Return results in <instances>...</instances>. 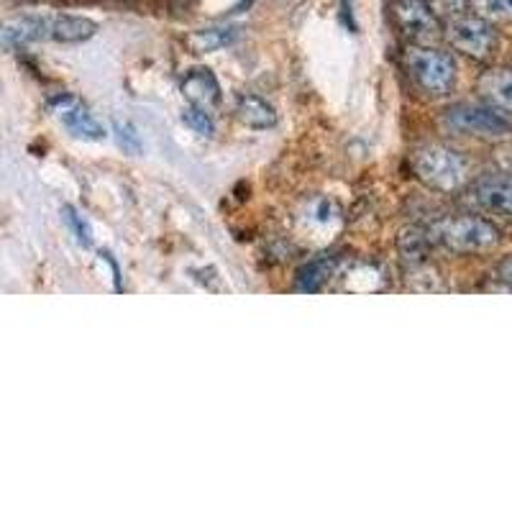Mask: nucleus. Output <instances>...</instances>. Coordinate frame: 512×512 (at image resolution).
Here are the masks:
<instances>
[{
  "mask_svg": "<svg viewBox=\"0 0 512 512\" xmlns=\"http://www.w3.org/2000/svg\"><path fill=\"white\" fill-rule=\"evenodd\" d=\"M415 177L433 190H456L466 180V164L456 152L441 144H425L410 157Z\"/></svg>",
  "mask_w": 512,
  "mask_h": 512,
  "instance_id": "1",
  "label": "nucleus"
},
{
  "mask_svg": "<svg viewBox=\"0 0 512 512\" xmlns=\"http://www.w3.org/2000/svg\"><path fill=\"white\" fill-rule=\"evenodd\" d=\"M433 239L438 244H443L451 251H461V254H469V251H487L492 246H497L500 241V233L492 223L482 221V218H448L433 226L431 231Z\"/></svg>",
  "mask_w": 512,
  "mask_h": 512,
  "instance_id": "2",
  "label": "nucleus"
},
{
  "mask_svg": "<svg viewBox=\"0 0 512 512\" xmlns=\"http://www.w3.org/2000/svg\"><path fill=\"white\" fill-rule=\"evenodd\" d=\"M405 67L410 77L418 82L425 93L443 95L454 88L456 64L448 54L428 47H410L405 52Z\"/></svg>",
  "mask_w": 512,
  "mask_h": 512,
  "instance_id": "3",
  "label": "nucleus"
},
{
  "mask_svg": "<svg viewBox=\"0 0 512 512\" xmlns=\"http://www.w3.org/2000/svg\"><path fill=\"white\" fill-rule=\"evenodd\" d=\"M446 36L459 52L474 59H484L495 47V31L482 16H459L456 13L448 21Z\"/></svg>",
  "mask_w": 512,
  "mask_h": 512,
  "instance_id": "4",
  "label": "nucleus"
},
{
  "mask_svg": "<svg viewBox=\"0 0 512 512\" xmlns=\"http://www.w3.org/2000/svg\"><path fill=\"white\" fill-rule=\"evenodd\" d=\"M448 123L456 128V131H464V134L474 136H505L510 134L512 123L502 116L500 111L489 108V105H474V103H461L454 105L448 111Z\"/></svg>",
  "mask_w": 512,
  "mask_h": 512,
  "instance_id": "5",
  "label": "nucleus"
},
{
  "mask_svg": "<svg viewBox=\"0 0 512 512\" xmlns=\"http://www.w3.org/2000/svg\"><path fill=\"white\" fill-rule=\"evenodd\" d=\"M395 18L400 31L418 44L441 39V21L425 0H397Z\"/></svg>",
  "mask_w": 512,
  "mask_h": 512,
  "instance_id": "6",
  "label": "nucleus"
},
{
  "mask_svg": "<svg viewBox=\"0 0 512 512\" xmlns=\"http://www.w3.org/2000/svg\"><path fill=\"white\" fill-rule=\"evenodd\" d=\"M52 26L54 16H39V13L0 18V52H11L34 41H52Z\"/></svg>",
  "mask_w": 512,
  "mask_h": 512,
  "instance_id": "7",
  "label": "nucleus"
},
{
  "mask_svg": "<svg viewBox=\"0 0 512 512\" xmlns=\"http://www.w3.org/2000/svg\"><path fill=\"white\" fill-rule=\"evenodd\" d=\"M52 113L75 139L82 141H103L105 128L98 118L90 113V108L82 100L72 98V95H59L52 100Z\"/></svg>",
  "mask_w": 512,
  "mask_h": 512,
  "instance_id": "8",
  "label": "nucleus"
},
{
  "mask_svg": "<svg viewBox=\"0 0 512 512\" xmlns=\"http://www.w3.org/2000/svg\"><path fill=\"white\" fill-rule=\"evenodd\" d=\"M182 95L190 100V105L195 108H203L210 111L221 103V85H218V77L208 70V67H192L180 82Z\"/></svg>",
  "mask_w": 512,
  "mask_h": 512,
  "instance_id": "9",
  "label": "nucleus"
},
{
  "mask_svg": "<svg viewBox=\"0 0 512 512\" xmlns=\"http://www.w3.org/2000/svg\"><path fill=\"white\" fill-rule=\"evenodd\" d=\"M479 93L500 111L512 113V72L492 70L479 80Z\"/></svg>",
  "mask_w": 512,
  "mask_h": 512,
  "instance_id": "10",
  "label": "nucleus"
},
{
  "mask_svg": "<svg viewBox=\"0 0 512 512\" xmlns=\"http://www.w3.org/2000/svg\"><path fill=\"white\" fill-rule=\"evenodd\" d=\"M236 118L249 128H272L277 126V113L267 100L259 95H241L236 103Z\"/></svg>",
  "mask_w": 512,
  "mask_h": 512,
  "instance_id": "11",
  "label": "nucleus"
},
{
  "mask_svg": "<svg viewBox=\"0 0 512 512\" xmlns=\"http://www.w3.org/2000/svg\"><path fill=\"white\" fill-rule=\"evenodd\" d=\"M98 34V24L90 18L82 16H67V13H57L52 26V41H67V44H77L90 36Z\"/></svg>",
  "mask_w": 512,
  "mask_h": 512,
  "instance_id": "12",
  "label": "nucleus"
},
{
  "mask_svg": "<svg viewBox=\"0 0 512 512\" xmlns=\"http://www.w3.org/2000/svg\"><path fill=\"white\" fill-rule=\"evenodd\" d=\"M336 272V259L333 256H315L297 272V290L318 292Z\"/></svg>",
  "mask_w": 512,
  "mask_h": 512,
  "instance_id": "13",
  "label": "nucleus"
},
{
  "mask_svg": "<svg viewBox=\"0 0 512 512\" xmlns=\"http://www.w3.org/2000/svg\"><path fill=\"white\" fill-rule=\"evenodd\" d=\"M477 203L484 205L487 210L512 216V180L484 182L477 190Z\"/></svg>",
  "mask_w": 512,
  "mask_h": 512,
  "instance_id": "14",
  "label": "nucleus"
},
{
  "mask_svg": "<svg viewBox=\"0 0 512 512\" xmlns=\"http://www.w3.org/2000/svg\"><path fill=\"white\" fill-rule=\"evenodd\" d=\"M236 41V29H228V26H218V29H200L192 31L187 36V47L192 52L198 54H208V52H218V49L228 47Z\"/></svg>",
  "mask_w": 512,
  "mask_h": 512,
  "instance_id": "15",
  "label": "nucleus"
},
{
  "mask_svg": "<svg viewBox=\"0 0 512 512\" xmlns=\"http://www.w3.org/2000/svg\"><path fill=\"white\" fill-rule=\"evenodd\" d=\"M428 233L420 231V228H408V231L400 233V251L405 259L410 262H423L425 251H428Z\"/></svg>",
  "mask_w": 512,
  "mask_h": 512,
  "instance_id": "16",
  "label": "nucleus"
},
{
  "mask_svg": "<svg viewBox=\"0 0 512 512\" xmlns=\"http://www.w3.org/2000/svg\"><path fill=\"white\" fill-rule=\"evenodd\" d=\"M182 121H185V126L190 128L192 134L203 136V139H210V136L216 134L213 118H210V113L203 111V108H195V105L185 108V113H182Z\"/></svg>",
  "mask_w": 512,
  "mask_h": 512,
  "instance_id": "17",
  "label": "nucleus"
},
{
  "mask_svg": "<svg viewBox=\"0 0 512 512\" xmlns=\"http://www.w3.org/2000/svg\"><path fill=\"white\" fill-rule=\"evenodd\" d=\"M472 8L489 21H512V0H472Z\"/></svg>",
  "mask_w": 512,
  "mask_h": 512,
  "instance_id": "18",
  "label": "nucleus"
},
{
  "mask_svg": "<svg viewBox=\"0 0 512 512\" xmlns=\"http://www.w3.org/2000/svg\"><path fill=\"white\" fill-rule=\"evenodd\" d=\"M113 131H116V141L126 154H139L141 152V139L139 131H136L134 123L128 121H116L113 123Z\"/></svg>",
  "mask_w": 512,
  "mask_h": 512,
  "instance_id": "19",
  "label": "nucleus"
},
{
  "mask_svg": "<svg viewBox=\"0 0 512 512\" xmlns=\"http://www.w3.org/2000/svg\"><path fill=\"white\" fill-rule=\"evenodd\" d=\"M64 221H67V226H70V231L75 233V239L80 241L82 246L93 244V239H90L93 233H90L88 221L80 216V210H75L72 205H67V208H64Z\"/></svg>",
  "mask_w": 512,
  "mask_h": 512,
  "instance_id": "20",
  "label": "nucleus"
},
{
  "mask_svg": "<svg viewBox=\"0 0 512 512\" xmlns=\"http://www.w3.org/2000/svg\"><path fill=\"white\" fill-rule=\"evenodd\" d=\"M428 6H431V11L436 13V16H456V13L464 8L466 0H425Z\"/></svg>",
  "mask_w": 512,
  "mask_h": 512,
  "instance_id": "21",
  "label": "nucleus"
},
{
  "mask_svg": "<svg viewBox=\"0 0 512 512\" xmlns=\"http://www.w3.org/2000/svg\"><path fill=\"white\" fill-rule=\"evenodd\" d=\"M500 274H502V280L512 282V259H507V262H505V264H502Z\"/></svg>",
  "mask_w": 512,
  "mask_h": 512,
  "instance_id": "22",
  "label": "nucleus"
}]
</instances>
